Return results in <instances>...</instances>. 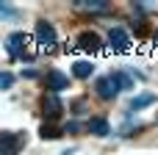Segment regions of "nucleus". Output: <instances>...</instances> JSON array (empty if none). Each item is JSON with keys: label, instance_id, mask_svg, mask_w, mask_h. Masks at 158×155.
<instances>
[{"label": "nucleus", "instance_id": "f257e3e1", "mask_svg": "<svg viewBox=\"0 0 158 155\" xmlns=\"http://www.w3.org/2000/svg\"><path fill=\"white\" fill-rule=\"evenodd\" d=\"M33 36H36V44H39L42 50H53V47L58 44V31H56V25H53L50 19H39Z\"/></svg>", "mask_w": 158, "mask_h": 155}, {"label": "nucleus", "instance_id": "f03ea898", "mask_svg": "<svg viewBox=\"0 0 158 155\" xmlns=\"http://www.w3.org/2000/svg\"><path fill=\"white\" fill-rule=\"evenodd\" d=\"M28 136L25 133H14V130H0V155H17L25 147Z\"/></svg>", "mask_w": 158, "mask_h": 155}, {"label": "nucleus", "instance_id": "7ed1b4c3", "mask_svg": "<svg viewBox=\"0 0 158 155\" xmlns=\"http://www.w3.org/2000/svg\"><path fill=\"white\" fill-rule=\"evenodd\" d=\"M75 50L94 55V53H100V50H103V39H100L94 31H81V33L75 36Z\"/></svg>", "mask_w": 158, "mask_h": 155}, {"label": "nucleus", "instance_id": "20e7f679", "mask_svg": "<svg viewBox=\"0 0 158 155\" xmlns=\"http://www.w3.org/2000/svg\"><path fill=\"white\" fill-rule=\"evenodd\" d=\"M108 47H111L114 53H128V50L133 47V42H131V33H128L125 28L114 25V28L108 31Z\"/></svg>", "mask_w": 158, "mask_h": 155}, {"label": "nucleus", "instance_id": "39448f33", "mask_svg": "<svg viewBox=\"0 0 158 155\" xmlns=\"http://www.w3.org/2000/svg\"><path fill=\"white\" fill-rule=\"evenodd\" d=\"M61 114H64V103H61V97L53 94V92H47V94L42 97V116H44L47 122H56Z\"/></svg>", "mask_w": 158, "mask_h": 155}, {"label": "nucleus", "instance_id": "423d86ee", "mask_svg": "<svg viewBox=\"0 0 158 155\" xmlns=\"http://www.w3.org/2000/svg\"><path fill=\"white\" fill-rule=\"evenodd\" d=\"M94 94H97L100 100H114V97L119 94V86H117V80H114L111 72H108V75H100V78L94 80Z\"/></svg>", "mask_w": 158, "mask_h": 155}, {"label": "nucleus", "instance_id": "0eeeda50", "mask_svg": "<svg viewBox=\"0 0 158 155\" xmlns=\"http://www.w3.org/2000/svg\"><path fill=\"white\" fill-rule=\"evenodd\" d=\"M25 44H28L25 31H14V33L6 36V53L11 58H25Z\"/></svg>", "mask_w": 158, "mask_h": 155}, {"label": "nucleus", "instance_id": "6e6552de", "mask_svg": "<svg viewBox=\"0 0 158 155\" xmlns=\"http://www.w3.org/2000/svg\"><path fill=\"white\" fill-rule=\"evenodd\" d=\"M44 80H47V92H53V94H58V92H64V89L69 86V78H67L61 69H50Z\"/></svg>", "mask_w": 158, "mask_h": 155}, {"label": "nucleus", "instance_id": "1a4fd4ad", "mask_svg": "<svg viewBox=\"0 0 158 155\" xmlns=\"http://www.w3.org/2000/svg\"><path fill=\"white\" fill-rule=\"evenodd\" d=\"M86 130H89L92 136H97V139H108V136H111V125H108L106 116H92V119L86 122Z\"/></svg>", "mask_w": 158, "mask_h": 155}, {"label": "nucleus", "instance_id": "9d476101", "mask_svg": "<svg viewBox=\"0 0 158 155\" xmlns=\"http://www.w3.org/2000/svg\"><path fill=\"white\" fill-rule=\"evenodd\" d=\"M92 75H94V64H92V61H86V58L72 61V78H78V80H89Z\"/></svg>", "mask_w": 158, "mask_h": 155}, {"label": "nucleus", "instance_id": "9b49d317", "mask_svg": "<svg viewBox=\"0 0 158 155\" xmlns=\"http://www.w3.org/2000/svg\"><path fill=\"white\" fill-rule=\"evenodd\" d=\"M158 97L156 94H150V92H144V94H133L131 100H128V111H142V108H147V105H153Z\"/></svg>", "mask_w": 158, "mask_h": 155}, {"label": "nucleus", "instance_id": "f8f14e48", "mask_svg": "<svg viewBox=\"0 0 158 155\" xmlns=\"http://www.w3.org/2000/svg\"><path fill=\"white\" fill-rule=\"evenodd\" d=\"M75 6H78L81 11H92V14H103V11L111 8L108 0H75Z\"/></svg>", "mask_w": 158, "mask_h": 155}, {"label": "nucleus", "instance_id": "ddd939ff", "mask_svg": "<svg viewBox=\"0 0 158 155\" xmlns=\"http://www.w3.org/2000/svg\"><path fill=\"white\" fill-rule=\"evenodd\" d=\"M111 75H114V80H117V86H119V92H128V89L133 86V78H131L128 72H122V69H114Z\"/></svg>", "mask_w": 158, "mask_h": 155}, {"label": "nucleus", "instance_id": "4468645a", "mask_svg": "<svg viewBox=\"0 0 158 155\" xmlns=\"http://www.w3.org/2000/svg\"><path fill=\"white\" fill-rule=\"evenodd\" d=\"M19 8H14L11 3H0V19H17Z\"/></svg>", "mask_w": 158, "mask_h": 155}, {"label": "nucleus", "instance_id": "2eb2a0df", "mask_svg": "<svg viewBox=\"0 0 158 155\" xmlns=\"http://www.w3.org/2000/svg\"><path fill=\"white\" fill-rule=\"evenodd\" d=\"M39 136H42V139H50V141H53V139H61V130L44 122V125H42V130H39Z\"/></svg>", "mask_w": 158, "mask_h": 155}, {"label": "nucleus", "instance_id": "dca6fc26", "mask_svg": "<svg viewBox=\"0 0 158 155\" xmlns=\"http://www.w3.org/2000/svg\"><path fill=\"white\" fill-rule=\"evenodd\" d=\"M14 86V75L8 69H0V92H8Z\"/></svg>", "mask_w": 158, "mask_h": 155}, {"label": "nucleus", "instance_id": "f3484780", "mask_svg": "<svg viewBox=\"0 0 158 155\" xmlns=\"http://www.w3.org/2000/svg\"><path fill=\"white\" fill-rule=\"evenodd\" d=\"M81 130V122H69V125H64V133H78Z\"/></svg>", "mask_w": 158, "mask_h": 155}, {"label": "nucleus", "instance_id": "a211bd4d", "mask_svg": "<svg viewBox=\"0 0 158 155\" xmlns=\"http://www.w3.org/2000/svg\"><path fill=\"white\" fill-rule=\"evenodd\" d=\"M153 50H156V53H158V28H156V31H153Z\"/></svg>", "mask_w": 158, "mask_h": 155}, {"label": "nucleus", "instance_id": "6ab92c4d", "mask_svg": "<svg viewBox=\"0 0 158 155\" xmlns=\"http://www.w3.org/2000/svg\"><path fill=\"white\" fill-rule=\"evenodd\" d=\"M156 125H158V116H156Z\"/></svg>", "mask_w": 158, "mask_h": 155}]
</instances>
